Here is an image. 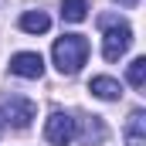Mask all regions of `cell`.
Wrapping results in <instances>:
<instances>
[{
  "label": "cell",
  "instance_id": "277c9868",
  "mask_svg": "<svg viewBox=\"0 0 146 146\" xmlns=\"http://www.w3.org/2000/svg\"><path fill=\"white\" fill-rule=\"evenodd\" d=\"M44 139L54 146H68L75 139V119L68 112H51L44 122Z\"/></svg>",
  "mask_w": 146,
  "mask_h": 146
},
{
  "label": "cell",
  "instance_id": "6da1fadb",
  "mask_svg": "<svg viewBox=\"0 0 146 146\" xmlns=\"http://www.w3.org/2000/svg\"><path fill=\"white\" fill-rule=\"evenodd\" d=\"M51 58H54V65H58L61 75H75L82 65H85V58H88V41H85L82 34H65V37L54 41Z\"/></svg>",
  "mask_w": 146,
  "mask_h": 146
},
{
  "label": "cell",
  "instance_id": "7c38bea8",
  "mask_svg": "<svg viewBox=\"0 0 146 146\" xmlns=\"http://www.w3.org/2000/svg\"><path fill=\"white\" fill-rule=\"evenodd\" d=\"M119 3H122V7H136L139 0H119Z\"/></svg>",
  "mask_w": 146,
  "mask_h": 146
},
{
  "label": "cell",
  "instance_id": "7a4b0ae2",
  "mask_svg": "<svg viewBox=\"0 0 146 146\" xmlns=\"http://www.w3.org/2000/svg\"><path fill=\"white\" fill-rule=\"evenodd\" d=\"M129 44H133V27L129 24H119V21L106 24V37H102V58L106 61H119L129 51Z\"/></svg>",
  "mask_w": 146,
  "mask_h": 146
},
{
  "label": "cell",
  "instance_id": "8fae6325",
  "mask_svg": "<svg viewBox=\"0 0 146 146\" xmlns=\"http://www.w3.org/2000/svg\"><path fill=\"white\" fill-rule=\"evenodd\" d=\"M126 78H129L133 88H143V85H146V58H133V65H129Z\"/></svg>",
  "mask_w": 146,
  "mask_h": 146
},
{
  "label": "cell",
  "instance_id": "30bf717a",
  "mask_svg": "<svg viewBox=\"0 0 146 146\" xmlns=\"http://www.w3.org/2000/svg\"><path fill=\"white\" fill-rule=\"evenodd\" d=\"M61 17L68 24H82L88 17V0H61Z\"/></svg>",
  "mask_w": 146,
  "mask_h": 146
},
{
  "label": "cell",
  "instance_id": "ba28073f",
  "mask_svg": "<svg viewBox=\"0 0 146 146\" xmlns=\"http://www.w3.org/2000/svg\"><path fill=\"white\" fill-rule=\"evenodd\" d=\"M126 146H146V112L136 109L126 126Z\"/></svg>",
  "mask_w": 146,
  "mask_h": 146
},
{
  "label": "cell",
  "instance_id": "52a82bcc",
  "mask_svg": "<svg viewBox=\"0 0 146 146\" xmlns=\"http://www.w3.org/2000/svg\"><path fill=\"white\" fill-rule=\"evenodd\" d=\"M88 92L99 95V99H106V102H115V99L122 95V85H119L115 78H109V75H95V78L88 82Z\"/></svg>",
  "mask_w": 146,
  "mask_h": 146
},
{
  "label": "cell",
  "instance_id": "8992f818",
  "mask_svg": "<svg viewBox=\"0 0 146 146\" xmlns=\"http://www.w3.org/2000/svg\"><path fill=\"white\" fill-rule=\"evenodd\" d=\"M78 122H82V133H75V136H78L85 146H102V143H106L109 129H106L102 115H82Z\"/></svg>",
  "mask_w": 146,
  "mask_h": 146
},
{
  "label": "cell",
  "instance_id": "4fadbf2b",
  "mask_svg": "<svg viewBox=\"0 0 146 146\" xmlns=\"http://www.w3.org/2000/svg\"><path fill=\"white\" fill-rule=\"evenodd\" d=\"M0 133H3V119H0Z\"/></svg>",
  "mask_w": 146,
  "mask_h": 146
},
{
  "label": "cell",
  "instance_id": "9c48e42d",
  "mask_svg": "<svg viewBox=\"0 0 146 146\" xmlns=\"http://www.w3.org/2000/svg\"><path fill=\"white\" fill-rule=\"evenodd\" d=\"M51 27V17L44 14V10H27V14H21V31H27V34H44Z\"/></svg>",
  "mask_w": 146,
  "mask_h": 146
},
{
  "label": "cell",
  "instance_id": "5b68a950",
  "mask_svg": "<svg viewBox=\"0 0 146 146\" xmlns=\"http://www.w3.org/2000/svg\"><path fill=\"white\" fill-rule=\"evenodd\" d=\"M10 75H21V78H41L44 75V58L37 51H21L10 58Z\"/></svg>",
  "mask_w": 146,
  "mask_h": 146
},
{
  "label": "cell",
  "instance_id": "3957f363",
  "mask_svg": "<svg viewBox=\"0 0 146 146\" xmlns=\"http://www.w3.org/2000/svg\"><path fill=\"white\" fill-rule=\"evenodd\" d=\"M34 115H37V106L31 102V99H24V95H10V99L0 106L3 126H14V129H27Z\"/></svg>",
  "mask_w": 146,
  "mask_h": 146
}]
</instances>
